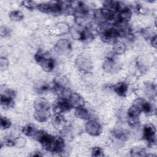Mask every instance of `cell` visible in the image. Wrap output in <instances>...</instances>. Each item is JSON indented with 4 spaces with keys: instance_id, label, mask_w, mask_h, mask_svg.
<instances>
[{
    "instance_id": "obj_19",
    "label": "cell",
    "mask_w": 157,
    "mask_h": 157,
    "mask_svg": "<svg viewBox=\"0 0 157 157\" xmlns=\"http://www.w3.org/2000/svg\"><path fill=\"white\" fill-rule=\"evenodd\" d=\"M50 114L48 111L36 110L34 113V118L39 122H45L49 118Z\"/></svg>"
},
{
    "instance_id": "obj_34",
    "label": "cell",
    "mask_w": 157,
    "mask_h": 157,
    "mask_svg": "<svg viewBox=\"0 0 157 157\" xmlns=\"http://www.w3.org/2000/svg\"><path fill=\"white\" fill-rule=\"evenodd\" d=\"M1 36L2 37H5L7 35H9L10 31L9 30V29H7V28L6 27H4V26H2L1 27Z\"/></svg>"
},
{
    "instance_id": "obj_32",
    "label": "cell",
    "mask_w": 157,
    "mask_h": 157,
    "mask_svg": "<svg viewBox=\"0 0 157 157\" xmlns=\"http://www.w3.org/2000/svg\"><path fill=\"white\" fill-rule=\"evenodd\" d=\"M93 156H104V153L102 149L99 147H94L92 150Z\"/></svg>"
},
{
    "instance_id": "obj_1",
    "label": "cell",
    "mask_w": 157,
    "mask_h": 157,
    "mask_svg": "<svg viewBox=\"0 0 157 157\" xmlns=\"http://www.w3.org/2000/svg\"><path fill=\"white\" fill-rule=\"evenodd\" d=\"M36 61L40 65L44 71L51 72L55 67V61L51 58H47L45 54L41 50L38 51L35 55Z\"/></svg>"
},
{
    "instance_id": "obj_6",
    "label": "cell",
    "mask_w": 157,
    "mask_h": 157,
    "mask_svg": "<svg viewBox=\"0 0 157 157\" xmlns=\"http://www.w3.org/2000/svg\"><path fill=\"white\" fill-rule=\"evenodd\" d=\"M132 105L138 108L140 112H144L147 115H153V113H155V108L153 105L143 99H137Z\"/></svg>"
},
{
    "instance_id": "obj_36",
    "label": "cell",
    "mask_w": 157,
    "mask_h": 157,
    "mask_svg": "<svg viewBox=\"0 0 157 157\" xmlns=\"http://www.w3.org/2000/svg\"><path fill=\"white\" fill-rule=\"evenodd\" d=\"M151 44L153 47H154L155 48L156 47V36H155L151 39Z\"/></svg>"
},
{
    "instance_id": "obj_18",
    "label": "cell",
    "mask_w": 157,
    "mask_h": 157,
    "mask_svg": "<svg viewBox=\"0 0 157 157\" xmlns=\"http://www.w3.org/2000/svg\"><path fill=\"white\" fill-rule=\"evenodd\" d=\"M115 92L120 96H125L128 91V85L124 82H120L113 86Z\"/></svg>"
},
{
    "instance_id": "obj_25",
    "label": "cell",
    "mask_w": 157,
    "mask_h": 157,
    "mask_svg": "<svg viewBox=\"0 0 157 157\" xmlns=\"http://www.w3.org/2000/svg\"><path fill=\"white\" fill-rule=\"evenodd\" d=\"M23 132L27 136H33L36 134L37 130L32 124H27L23 128Z\"/></svg>"
},
{
    "instance_id": "obj_24",
    "label": "cell",
    "mask_w": 157,
    "mask_h": 157,
    "mask_svg": "<svg viewBox=\"0 0 157 157\" xmlns=\"http://www.w3.org/2000/svg\"><path fill=\"white\" fill-rule=\"evenodd\" d=\"M50 87L45 82H41L40 81L39 83H37L35 86V90L38 93H42L43 92H45L49 90Z\"/></svg>"
},
{
    "instance_id": "obj_15",
    "label": "cell",
    "mask_w": 157,
    "mask_h": 157,
    "mask_svg": "<svg viewBox=\"0 0 157 157\" xmlns=\"http://www.w3.org/2000/svg\"><path fill=\"white\" fill-rule=\"evenodd\" d=\"M0 102L1 106L6 109L12 108L15 105V102L13 99V97L6 94H3L1 93Z\"/></svg>"
},
{
    "instance_id": "obj_9",
    "label": "cell",
    "mask_w": 157,
    "mask_h": 157,
    "mask_svg": "<svg viewBox=\"0 0 157 157\" xmlns=\"http://www.w3.org/2000/svg\"><path fill=\"white\" fill-rule=\"evenodd\" d=\"M140 110L132 105L128 112V121L131 126H134L139 123V117L140 113Z\"/></svg>"
},
{
    "instance_id": "obj_23",
    "label": "cell",
    "mask_w": 157,
    "mask_h": 157,
    "mask_svg": "<svg viewBox=\"0 0 157 157\" xmlns=\"http://www.w3.org/2000/svg\"><path fill=\"white\" fill-rule=\"evenodd\" d=\"M131 155L132 156H147L146 154L145 150L141 147H134L130 151Z\"/></svg>"
},
{
    "instance_id": "obj_10",
    "label": "cell",
    "mask_w": 157,
    "mask_h": 157,
    "mask_svg": "<svg viewBox=\"0 0 157 157\" xmlns=\"http://www.w3.org/2000/svg\"><path fill=\"white\" fill-rule=\"evenodd\" d=\"M86 131L93 136H97L99 135L102 131L101 126L99 123L94 121H88L85 126Z\"/></svg>"
},
{
    "instance_id": "obj_35",
    "label": "cell",
    "mask_w": 157,
    "mask_h": 157,
    "mask_svg": "<svg viewBox=\"0 0 157 157\" xmlns=\"http://www.w3.org/2000/svg\"><path fill=\"white\" fill-rule=\"evenodd\" d=\"M4 144L7 145V146H9V147H12V146H15V141L10 139H9V138H7L5 139V141H4Z\"/></svg>"
},
{
    "instance_id": "obj_4",
    "label": "cell",
    "mask_w": 157,
    "mask_h": 157,
    "mask_svg": "<svg viewBox=\"0 0 157 157\" xmlns=\"http://www.w3.org/2000/svg\"><path fill=\"white\" fill-rule=\"evenodd\" d=\"M120 36L118 29L114 28H109L103 30L100 37L101 40L106 43H112L115 42L117 38Z\"/></svg>"
},
{
    "instance_id": "obj_31",
    "label": "cell",
    "mask_w": 157,
    "mask_h": 157,
    "mask_svg": "<svg viewBox=\"0 0 157 157\" xmlns=\"http://www.w3.org/2000/svg\"><path fill=\"white\" fill-rule=\"evenodd\" d=\"M114 134L118 139H123L124 138L126 137V132L124 131V130H121V129L115 130L114 132Z\"/></svg>"
},
{
    "instance_id": "obj_28",
    "label": "cell",
    "mask_w": 157,
    "mask_h": 157,
    "mask_svg": "<svg viewBox=\"0 0 157 157\" xmlns=\"http://www.w3.org/2000/svg\"><path fill=\"white\" fill-rule=\"evenodd\" d=\"M11 125L10 121L6 117H1V128L2 129L9 128Z\"/></svg>"
},
{
    "instance_id": "obj_21",
    "label": "cell",
    "mask_w": 157,
    "mask_h": 157,
    "mask_svg": "<svg viewBox=\"0 0 157 157\" xmlns=\"http://www.w3.org/2000/svg\"><path fill=\"white\" fill-rule=\"evenodd\" d=\"M126 50V46L124 43L117 41L114 42L113 46V51L117 55H121L123 54Z\"/></svg>"
},
{
    "instance_id": "obj_8",
    "label": "cell",
    "mask_w": 157,
    "mask_h": 157,
    "mask_svg": "<svg viewBox=\"0 0 157 157\" xmlns=\"http://www.w3.org/2000/svg\"><path fill=\"white\" fill-rule=\"evenodd\" d=\"M75 64L77 68L84 73L89 72L92 69L91 62L88 58L84 56H78L75 60Z\"/></svg>"
},
{
    "instance_id": "obj_37",
    "label": "cell",
    "mask_w": 157,
    "mask_h": 157,
    "mask_svg": "<svg viewBox=\"0 0 157 157\" xmlns=\"http://www.w3.org/2000/svg\"><path fill=\"white\" fill-rule=\"evenodd\" d=\"M31 156H42V155L39 151H35Z\"/></svg>"
},
{
    "instance_id": "obj_5",
    "label": "cell",
    "mask_w": 157,
    "mask_h": 157,
    "mask_svg": "<svg viewBox=\"0 0 157 157\" xmlns=\"http://www.w3.org/2000/svg\"><path fill=\"white\" fill-rule=\"evenodd\" d=\"M156 129L151 124H147L144 128V138L148 146H153L156 144Z\"/></svg>"
},
{
    "instance_id": "obj_22",
    "label": "cell",
    "mask_w": 157,
    "mask_h": 157,
    "mask_svg": "<svg viewBox=\"0 0 157 157\" xmlns=\"http://www.w3.org/2000/svg\"><path fill=\"white\" fill-rule=\"evenodd\" d=\"M145 94L150 98H153L156 96V86L153 83H148L145 86Z\"/></svg>"
},
{
    "instance_id": "obj_30",
    "label": "cell",
    "mask_w": 157,
    "mask_h": 157,
    "mask_svg": "<svg viewBox=\"0 0 157 157\" xmlns=\"http://www.w3.org/2000/svg\"><path fill=\"white\" fill-rule=\"evenodd\" d=\"M9 65L8 60L4 57H1L0 59V67L1 71H4L7 69Z\"/></svg>"
},
{
    "instance_id": "obj_7",
    "label": "cell",
    "mask_w": 157,
    "mask_h": 157,
    "mask_svg": "<svg viewBox=\"0 0 157 157\" xmlns=\"http://www.w3.org/2000/svg\"><path fill=\"white\" fill-rule=\"evenodd\" d=\"M72 108L71 103L67 99L59 98L53 105V111L56 113H61L69 111Z\"/></svg>"
},
{
    "instance_id": "obj_29",
    "label": "cell",
    "mask_w": 157,
    "mask_h": 157,
    "mask_svg": "<svg viewBox=\"0 0 157 157\" xmlns=\"http://www.w3.org/2000/svg\"><path fill=\"white\" fill-rule=\"evenodd\" d=\"M22 4L25 7L30 10H33L36 8V7H37V5H36L34 2L31 1H24L22 2Z\"/></svg>"
},
{
    "instance_id": "obj_26",
    "label": "cell",
    "mask_w": 157,
    "mask_h": 157,
    "mask_svg": "<svg viewBox=\"0 0 157 157\" xmlns=\"http://www.w3.org/2000/svg\"><path fill=\"white\" fill-rule=\"evenodd\" d=\"M9 17L12 21H20L23 19V14L19 10H14L9 13Z\"/></svg>"
},
{
    "instance_id": "obj_3",
    "label": "cell",
    "mask_w": 157,
    "mask_h": 157,
    "mask_svg": "<svg viewBox=\"0 0 157 157\" xmlns=\"http://www.w3.org/2000/svg\"><path fill=\"white\" fill-rule=\"evenodd\" d=\"M37 9L44 13H59L63 10V5L59 2H50L37 5Z\"/></svg>"
},
{
    "instance_id": "obj_11",
    "label": "cell",
    "mask_w": 157,
    "mask_h": 157,
    "mask_svg": "<svg viewBox=\"0 0 157 157\" xmlns=\"http://www.w3.org/2000/svg\"><path fill=\"white\" fill-rule=\"evenodd\" d=\"M71 50V42L67 39L59 40L55 45V50L59 54H64Z\"/></svg>"
},
{
    "instance_id": "obj_27",
    "label": "cell",
    "mask_w": 157,
    "mask_h": 157,
    "mask_svg": "<svg viewBox=\"0 0 157 157\" xmlns=\"http://www.w3.org/2000/svg\"><path fill=\"white\" fill-rule=\"evenodd\" d=\"M142 34L146 39H148L150 38L151 39L155 36H156V33L153 30V29L149 28L142 29Z\"/></svg>"
},
{
    "instance_id": "obj_14",
    "label": "cell",
    "mask_w": 157,
    "mask_h": 157,
    "mask_svg": "<svg viewBox=\"0 0 157 157\" xmlns=\"http://www.w3.org/2000/svg\"><path fill=\"white\" fill-rule=\"evenodd\" d=\"M72 107L77 108L82 107L84 105L83 98L77 93H72L68 99Z\"/></svg>"
},
{
    "instance_id": "obj_2",
    "label": "cell",
    "mask_w": 157,
    "mask_h": 157,
    "mask_svg": "<svg viewBox=\"0 0 157 157\" xmlns=\"http://www.w3.org/2000/svg\"><path fill=\"white\" fill-rule=\"evenodd\" d=\"M34 136L44 149L51 151L55 137H53L51 135L48 134L44 131H37Z\"/></svg>"
},
{
    "instance_id": "obj_20",
    "label": "cell",
    "mask_w": 157,
    "mask_h": 157,
    "mask_svg": "<svg viewBox=\"0 0 157 157\" xmlns=\"http://www.w3.org/2000/svg\"><path fill=\"white\" fill-rule=\"evenodd\" d=\"M75 115L79 118L86 120L89 117V113L88 110L83 107H78L75 108Z\"/></svg>"
},
{
    "instance_id": "obj_16",
    "label": "cell",
    "mask_w": 157,
    "mask_h": 157,
    "mask_svg": "<svg viewBox=\"0 0 157 157\" xmlns=\"http://www.w3.org/2000/svg\"><path fill=\"white\" fill-rule=\"evenodd\" d=\"M34 107L36 110L39 111H48L50 109L48 102L42 98H39L36 100L34 102Z\"/></svg>"
},
{
    "instance_id": "obj_17",
    "label": "cell",
    "mask_w": 157,
    "mask_h": 157,
    "mask_svg": "<svg viewBox=\"0 0 157 157\" xmlns=\"http://www.w3.org/2000/svg\"><path fill=\"white\" fill-rule=\"evenodd\" d=\"M64 148V142L60 137H55L51 151L53 153H60Z\"/></svg>"
},
{
    "instance_id": "obj_33",
    "label": "cell",
    "mask_w": 157,
    "mask_h": 157,
    "mask_svg": "<svg viewBox=\"0 0 157 157\" xmlns=\"http://www.w3.org/2000/svg\"><path fill=\"white\" fill-rule=\"evenodd\" d=\"M15 145L18 147H21L23 145H25L26 140L25 139L22 137H19L18 139H16L15 140Z\"/></svg>"
},
{
    "instance_id": "obj_12",
    "label": "cell",
    "mask_w": 157,
    "mask_h": 157,
    "mask_svg": "<svg viewBox=\"0 0 157 157\" xmlns=\"http://www.w3.org/2000/svg\"><path fill=\"white\" fill-rule=\"evenodd\" d=\"M102 67L105 72L113 73L117 71L118 64L113 58H108L104 61Z\"/></svg>"
},
{
    "instance_id": "obj_13",
    "label": "cell",
    "mask_w": 157,
    "mask_h": 157,
    "mask_svg": "<svg viewBox=\"0 0 157 157\" xmlns=\"http://www.w3.org/2000/svg\"><path fill=\"white\" fill-rule=\"evenodd\" d=\"M52 123L53 126L58 130L63 129L66 126V121L64 117L60 113H56L52 118Z\"/></svg>"
}]
</instances>
